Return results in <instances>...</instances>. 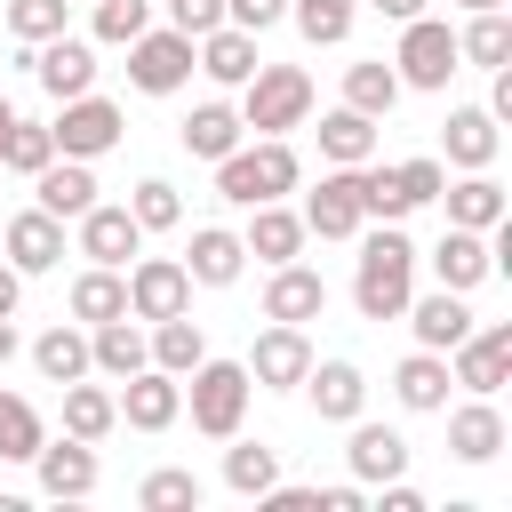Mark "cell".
Wrapping results in <instances>:
<instances>
[{"mask_svg": "<svg viewBox=\"0 0 512 512\" xmlns=\"http://www.w3.org/2000/svg\"><path fill=\"white\" fill-rule=\"evenodd\" d=\"M32 208H48V216H80V208H96V160H48L40 176H32Z\"/></svg>", "mask_w": 512, "mask_h": 512, "instance_id": "obj_25", "label": "cell"}, {"mask_svg": "<svg viewBox=\"0 0 512 512\" xmlns=\"http://www.w3.org/2000/svg\"><path fill=\"white\" fill-rule=\"evenodd\" d=\"M392 176H400V200H408V216H416V208H432V200H440V184H448L440 152H416V160H400Z\"/></svg>", "mask_w": 512, "mask_h": 512, "instance_id": "obj_47", "label": "cell"}, {"mask_svg": "<svg viewBox=\"0 0 512 512\" xmlns=\"http://www.w3.org/2000/svg\"><path fill=\"white\" fill-rule=\"evenodd\" d=\"M40 440H48L40 408H32L24 392H0V464H32V456H40Z\"/></svg>", "mask_w": 512, "mask_h": 512, "instance_id": "obj_40", "label": "cell"}, {"mask_svg": "<svg viewBox=\"0 0 512 512\" xmlns=\"http://www.w3.org/2000/svg\"><path fill=\"white\" fill-rule=\"evenodd\" d=\"M288 16V0H224V24H240V32H272Z\"/></svg>", "mask_w": 512, "mask_h": 512, "instance_id": "obj_50", "label": "cell"}, {"mask_svg": "<svg viewBox=\"0 0 512 512\" xmlns=\"http://www.w3.org/2000/svg\"><path fill=\"white\" fill-rule=\"evenodd\" d=\"M440 208H448V224H464V232H496V224H504V184H496L488 168H464L456 184H440Z\"/></svg>", "mask_w": 512, "mask_h": 512, "instance_id": "obj_27", "label": "cell"}, {"mask_svg": "<svg viewBox=\"0 0 512 512\" xmlns=\"http://www.w3.org/2000/svg\"><path fill=\"white\" fill-rule=\"evenodd\" d=\"M16 304H24V272L0 256V320H16Z\"/></svg>", "mask_w": 512, "mask_h": 512, "instance_id": "obj_52", "label": "cell"}, {"mask_svg": "<svg viewBox=\"0 0 512 512\" xmlns=\"http://www.w3.org/2000/svg\"><path fill=\"white\" fill-rule=\"evenodd\" d=\"M256 64H264V56H256V32H240V24H216V32L192 40V72H208L216 88H240Z\"/></svg>", "mask_w": 512, "mask_h": 512, "instance_id": "obj_23", "label": "cell"}, {"mask_svg": "<svg viewBox=\"0 0 512 512\" xmlns=\"http://www.w3.org/2000/svg\"><path fill=\"white\" fill-rule=\"evenodd\" d=\"M456 56L480 64V72H504L512 64V16L504 8H472V24L456 32Z\"/></svg>", "mask_w": 512, "mask_h": 512, "instance_id": "obj_36", "label": "cell"}, {"mask_svg": "<svg viewBox=\"0 0 512 512\" xmlns=\"http://www.w3.org/2000/svg\"><path fill=\"white\" fill-rule=\"evenodd\" d=\"M496 448H504V408L488 392H472L464 408H448V456L456 464H496Z\"/></svg>", "mask_w": 512, "mask_h": 512, "instance_id": "obj_22", "label": "cell"}, {"mask_svg": "<svg viewBox=\"0 0 512 512\" xmlns=\"http://www.w3.org/2000/svg\"><path fill=\"white\" fill-rule=\"evenodd\" d=\"M200 472H184V464H160V472H144V488H136V504L144 512H200Z\"/></svg>", "mask_w": 512, "mask_h": 512, "instance_id": "obj_41", "label": "cell"}, {"mask_svg": "<svg viewBox=\"0 0 512 512\" xmlns=\"http://www.w3.org/2000/svg\"><path fill=\"white\" fill-rule=\"evenodd\" d=\"M240 368H248V384H256V392H296V384H304V368H312V336H304V328H288V320H272V328L248 344V360H240Z\"/></svg>", "mask_w": 512, "mask_h": 512, "instance_id": "obj_9", "label": "cell"}, {"mask_svg": "<svg viewBox=\"0 0 512 512\" xmlns=\"http://www.w3.org/2000/svg\"><path fill=\"white\" fill-rule=\"evenodd\" d=\"M32 472H40V496H56V504H80V496H96V440H40V456H32Z\"/></svg>", "mask_w": 512, "mask_h": 512, "instance_id": "obj_16", "label": "cell"}, {"mask_svg": "<svg viewBox=\"0 0 512 512\" xmlns=\"http://www.w3.org/2000/svg\"><path fill=\"white\" fill-rule=\"evenodd\" d=\"M456 8H464V16H472V8H504V0H456Z\"/></svg>", "mask_w": 512, "mask_h": 512, "instance_id": "obj_56", "label": "cell"}, {"mask_svg": "<svg viewBox=\"0 0 512 512\" xmlns=\"http://www.w3.org/2000/svg\"><path fill=\"white\" fill-rule=\"evenodd\" d=\"M64 304H72V320H80V328H96V320H120V312H128V272H112V264H88V272L72 280V296H64Z\"/></svg>", "mask_w": 512, "mask_h": 512, "instance_id": "obj_34", "label": "cell"}, {"mask_svg": "<svg viewBox=\"0 0 512 512\" xmlns=\"http://www.w3.org/2000/svg\"><path fill=\"white\" fill-rule=\"evenodd\" d=\"M168 24H176L184 40H200V32L224 24V0H168Z\"/></svg>", "mask_w": 512, "mask_h": 512, "instance_id": "obj_49", "label": "cell"}, {"mask_svg": "<svg viewBox=\"0 0 512 512\" xmlns=\"http://www.w3.org/2000/svg\"><path fill=\"white\" fill-rule=\"evenodd\" d=\"M392 72H400V88H416V96H440L456 72H464V56H456V32L424 8V16H408L400 24V48H392Z\"/></svg>", "mask_w": 512, "mask_h": 512, "instance_id": "obj_5", "label": "cell"}, {"mask_svg": "<svg viewBox=\"0 0 512 512\" xmlns=\"http://www.w3.org/2000/svg\"><path fill=\"white\" fill-rule=\"evenodd\" d=\"M368 8H376V16H384V24H408V16H424V8H432V0H368Z\"/></svg>", "mask_w": 512, "mask_h": 512, "instance_id": "obj_53", "label": "cell"}, {"mask_svg": "<svg viewBox=\"0 0 512 512\" xmlns=\"http://www.w3.org/2000/svg\"><path fill=\"white\" fill-rule=\"evenodd\" d=\"M72 224H80V256H88V264L128 272V256H144V224L128 216V200H120V208H112V200H96V208H80Z\"/></svg>", "mask_w": 512, "mask_h": 512, "instance_id": "obj_13", "label": "cell"}, {"mask_svg": "<svg viewBox=\"0 0 512 512\" xmlns=\"http://www.w3.org/2000/svg\"><path fill=\"white\" fill-rule=\"evenodd\" d=\"M360 272H352V312L360 320H400L416 296V240L400 224H360Z\"/></svg>", "mask_w": 512, "mask_h": 512, "instance_id": "obj_1", "label": "cell"}, {"mask_svg": "<svg viewBox=\"0 0 512 512\" xmlns=\"http://www.w3.org/2000/svg\"><path fill=\"white\" fill-rule=\"evenodd\" d=\"M408 328H416V344L424 352H456L464 336H472V304L456 296V288H432V296H408V312H400Z\"/></svg>", "mask_w": 512, "mask_h": 512, "instance_id": "obj_21", "label": "cell"}, {"mask_svg": "<svg viewBox=\"0 0 512 512\" xmlns=\"http://www.w3.org/2000/svg\"><path fill=\"white\" fill-rule=\"evenodd\" d=\"M320 160H328V168H360V160H376V120L352 112V104L320 112Z\"/></svg>", "mask_w": 512, "mask_h": 512, "instance_id": "obj_33", "label": "cell"}, {"mask_svg": "<svg viewBox=\"0 0 512 512\" xmlns=\"http://www.w3.org/2000/svg\"><path fill=\"white\" fill-rule=\"evenodd\" d=\"M296 392H312V416H320V424H352V416L368 408V376H360L352 360H312Z\"/></svg>", "mask_w": 512, "mask_h": 512, "instance_id": "obj_19", "label": "cell"}, {"mask_svg": "<svg viewBox=\"0 0 512 512\" xmlns=\"http://www.w3.org/2000/svg\"><path fill=\"white\" fill-rule=\"evenodd\" d=\"M240 136H248V128H240V112H232L224 96L192 104V112H184V128H176V144H184L192 160H208V168H216V160H224V152H232Z\"/></svg>", "mask_w": 512, "mask_h": 512, "instance_id": "obj_31", "label": "cell"}, {"mask_svg": "<svg viewBox=\"0 0 512 512\" xmlns=\"http://www.w3.org/2000/svg\"><path fill=\"white\" fill-rule=\"evenodd\" d=\"M144 24H152V0H96V40L104 48H128Z\"/></svg>", "mask_w": 512, "mask_h": 512, "instance_id": "obj_48", "label": "cell"}, {"mask_svg": "<svg viewBox=\"0 0 512 512\" xmlns=\"http://www.w3.org/2000/svg\"><path fill=\"white\" fill-rule=\"evenodd\" d=\"M432 272H440V288L472 296V288L496 272V240H488V232H464V224H448V232L432 240Z\"/></svg>", "mask_w": 512, "mask_h": 512, "instance_id": "obj_18", "label": "cell"}, {"mask_svg": "<svg viewBox=\"0 0 512 512\" xmlns=\"http://www.w3.org/2000/svg\"><path fill=\"white\" fill-rule=\"evenodd\" d=\"M184 272H192V288H232V280L248 272V248H240V232H224V224H192Z\"/></svg>", "mask_w": 512, "mask_h": 512, "instance_id": "obj_26", "label": "cell"}, {"mask_svg": "<svg viewBox=\"0 0 512 512\" xmlns=\"http://www.w3.org/2000/svg\"><path fill=\"white\" fill-rule=\"evenodd\" d=\"M8 128H16V104H8V96H0V144H8Z\"/></svg>", "mask_w": 512, "mask_h": 512, "instance_id": "obj_55", "label": "cell"}, {"mask_svg": "<svg viewBox=\"0 0 512 512\" xmlns=\"http://www.w3.org/2000/svg\"><path fill=\"white\" fill-rule=\"evenodd\" d=\"M32 368H40V384L96 376V368H88V328H80V320H56V328H40V336H32Z\"/></svg>", "mask_w": 512, "mask_h": 512, "instance_id": "obj_32", "label": "cell"}, {"mask_svg": "<svg viewBox=\"0 0 512 512\" xmlns=\"http://www.w3.org/2000/svg\"><path fill=\"white\" fill-rule=\"evenodd\" d=\"M48 136H56V152H64V160H104V152L128 136V112H120L112 96H96V88H88V96H64V104H56Z\"/></svg>", "mask_w": 512, "mask_h": 512, "instance_id": "obj_6", "label": "cell"}, {"mask_svg": "<svg viewBox=\"0 0 512 512\" xmlns=\"http://www.w3.org/2000/svg\"><path fill=\"white\" fill-rule=\"evenodd\" d=\"M152 368H168V376H192L200 360H208V336H200V320L192 312H168V320H152Z\"/></svg>", "mask_w": 512, "mask_h": 512, "instance_id": "obj_35", "label": "cell"}, {"mask_svg": "<svg viewBox=\"0 0 512 512\" xmlns=\"http://www.w3.org/2000/svg\"><path fill=\"white\" fill-rule=\"evenodd\" d=\"M272 480H280V448H264V440H240V432H232V448H224V488L256 504Z\"/></svg>", "mask_w": 512, "mask_h": 512, "instance_id": "obj_39", "label": "cell"}, {"mask_svg": "<svg viewBox=\"0 0 512 512\" xmlns=\"http://www.w3.org/2000/svg\"><path fill=\"white\" fill-rule=\"evenodd\" d=\"M360 208H368V224H400V216H408L400 176H392L384 160H360Z\"/></svg>", "mask_w": 512, "mask_h": 512, "instance_id": "obj_46", "label": "cell"}, {"mask_svg": "<svg viewBox=\"0 0 512 512\" xmlns=\"http://www.w3.org/2000/svg\"><path fill=\"white\" fill-rule=\"evenodd\" d=\"M400 96H408V88H400V72H392L384 56H360V64H344V104H352V112L384 120V112H392Z\"/></svg>", "mask_w": 512, "mask_h": 512, "instance_id": "obj_37", "label": "cell"}, {"mask_svg": "<svg viewBox=\"0 0 512 512\" xmlns=\"http://www.w3.org/2000/svg\"><path fill=\"white\" fill-rule=\"evenodd\" d=\"M304 184V160H296V144L288 136H240L224 160H216V200H232V208H256V200H288Z\"/></svg>", "mask_w": 512, "mask_h": 512, "instance_id": "obj_2", "label": "cell"}, {"mask_svg": "<svg viewBox=\"0 0 512 512\" xmlns=\"http://www.w3.org/2000/svg\"><path fill=\"white\" fill-rule=\"evenodd\" d=\"M312 120V72L304 64H256L240 80V128L248 136H288Z\"/></svg>", "mask_w": 512, "mask_h": 512, "instance_id": "obj_3", "label": "cell"}, {"mask_svg": "<svg viewBox=\"0 0 512 512\" xmlns=\"http://www.w3.org/2000/svg\"><path fill=\"white\" fill-rule=\"evenodd\" d=\"M512 376V320H472V336L448 352V384H464V392H488L496 400V384Z\"/></svg>", "mask_w": 512, "mask_h": 512, "instance_id": "obj_10", "label": "cell"}, {"mask_svg": "<svg viewBox=\"0 0 512 512\" xmlns=\"http://www.w3.org/2000/svg\"><path fill=\"white\" fill-rule=\"evenodd\" d=\"M112 400H120V424H128V432H168V424L184 416V376H168V368L144 360L136 376H120Z\"/></svg>", "mask_w": 512, "mask_h": 512, "instance_id": "obj_11", "label": "cell"}, {"mask_svg": "<svg viewBox=\"0 0 512 512\" xmlns=\"http://www.w3.org/2000/svg\"><path fill=\"white\" fill-rule=\"evenodd\" d=\"M144 360H152V344H144V328H136L128 312H120V320H96V328H88V368H96L104 384L136 376Z\"/></svg>", "mask_w": 512, "mask_h": 512, "instance_id": "obj_28", "label": "cell"}, {"mask_svg": "<svg viewBox=\"0 0 512 512\" xmlns=\"http://www.w3.org/2000/svg\"><path fill=\"white\" fill-rule=\"evenodd\" d=\"M304 240H312V232H304V216H296L288 200H256V208H248L240 248H248L264 272H272V264H296V256H304Z\"/></svg>", "mask_w": 512, "mask_h": 512, "instance_id": "obj_17", "label": "cell"}, {"mask_svg": "<svg viewBox=\"0 0 512 512\" xmlns=\"http://www.w3.org/2000/svg\"><path fill=\"white\" fill-rule=\"evenodd\" d=\"M392 400L408 408V416H440L448 408V352H408L400 368H392Z\"/></svg>", "mask_w": 512, "mask_h": 512, "instance_id": "obj_29", "label": "cell"}, {"mask_svg": "<svg viewBox=\"0 0 512 512\" xmlns=\"http://www.w3.org/2000/svg\"><path fill=\"white\" fill-rule=\"evenodd\" d=\"M304 232H320V240H352L360 224H368V208H360V168H328L320 176V192H304Z\"/></svg>", "mask_w": 512, "mask_h": 512, "instance_id": "obj_12", "label": "cell"}, {"mask_svg": "<svg viewBox=\"0 0 512 512\" xmlns=\"http://www.w3.org/2000/svg\"><path fill=\"white\" fill-rule=\"evenodd\" d=\"M320 312H328V280H320L312 264H272V280H264V320L304 328V320H320Z\"/></svg>", "mask_w": 512, "mask_h": 512, "instance_id": "obj_20", "label": "cell"}, {"mask_svg": "<svg viewBox=\"0 0 512 512\" xmlns=\"http://www.w3.org/2000/svg\"><path fill=\"white\" fill-rule=\"evenodd\" d=\"M288 16H296V32H304L312 48H336V40H352L360 0H288Z\"/></svg>", "mask_w": 512, "mask_h": 512, "instance_id": "obj_43", "label": "cell"}, {"mask_svg": "<svg viewBox=\"0 0 512 512\" xmlns=\"http://www.w3.org/2000/svg\"><path fill=\"white\" fill-rule=\"evenodd\" d=\"M128 216H136L144 232H176V224H184V192H176L168 176H144V184L128 192Z\"/></svg>", "mask_w": 512, "mask_h": 512, "instance_id": "obj_45", "label": "cell"}, {"mask_svg": "<svg viewBox=\"0 0 512 512\" xmlns=\"http://www.w3.org/2000/svg\"><path fill=\"white\" fill-rule=\"evenodd\" d=\"M192 80V40L176 32V24H144L136 40H128V88H144V96H176Z\"/></svg>", "mask_w": 512, "mask_h": 512, "instance_id": "obj_7", "label": "cell"}, {"mask_svg": "<svg viewBox=\"0 0 512 512\" xmlns=\"http://www.w3.org/2000/svg\"><path fill=\"white\" fill-rule=\"evenodd\" d=\"M112 424H120V400H112L104 384L72 376V384H64V432H72V440H104Z\"/></svg>", "mask_w": 512, "mask_h": 512, "instance_id": "obj_38", "label": "cell"}, {"mask_svg": "<svg viewBox=\"0 0 512 512\" xmlns=\"http://www.w3.org/2000/svg\"><path fill=\"white\" fill-rule=\"evenodd\" d=\"M184 384H192L184 408H192V432H200V440H232V432L248 424V392H256V384H248L240 360H200Z\"/></svg>", "mask_w": 512, "mask_h": 512, "instance_id": "obj_4", "label": "cell"}, {"mask_svg": "<svg viewBox=\"0 0 512 512\" xmlns=\"http://www.w3.org/2000/svg\"><path fill=\"white\" fill-rule=\"evenodd\" d=\"M168 312H192L184 256H128V320H168Z\"/></svg>", "mask_w": 512, "mask_h": 512, "instance_id": "obj_8", "label": "cell"}, {"mask_svg": "<svg viewBox=\"0 0 512 512\" xmlns=\"http://www.w3.org/2000/svg\"><path fill=\"white\" fill-rule=\"evenodd\" d=\"M56 160V136H48V120H24L16 112V128H8V144H0V168H16V176H40Z\"/></svg>", "mask_w": 512, "mask_h": 512, "instance_id": "obj_44", "label": "cell"}, {"mask_svg": "<svg viewBox=\"0 0 512 512\" xmlns=\"http://www.w3.org/2000/svg\"><path fill=\"white\" fill-rule=\"evenodd\" d=\"M0 256H8L24 280L56 272V264H64V216H48V208H24V216H8V224H0Z\"/></svg>", "mask_w": 512, "mask_h": 512, "instance_id": "obj_14", "label": "cell"}, {"mask_svg": "<svg viewBox=\"0 0 512 512\" xmlns=\"http://www.w3.org/2000/svg\"><path fill=\"white\" fill-rule=\"evenodd\" d=\"M496 112L488 104H456L448 112V128H440V168H488L496 160Z\"/></svg>", "mask_w": 512, "mask_h": 512, "instance_id": "obj_24", "label": "cell"}, {"mask_svg": "<svg viewBox=\"0 0 512 512\" xmlns=\"http://www.w3.org/2000/svg\"><path fill=\"white\" fill-rule=\"evenodd\" d=\"M344 464H352V480H360V488L400 480V472H408V440H400L392 424H360V416H352V448H344Z\"/></svg>", "mask_w": 512, "mask_h": 512, "instance_id": "obj_30", "label": "cell"}, {"mask_svg": "<svg viewBox=\"0 0 512 512\" xmlns=\"http://www.w3.org/2000/svg\"><path fill=\"white\" fill-rule=\"evenodd\" d=\"M376 488H384V512H424V496L408 488V472L400 480H376Z\"/></svg>", "mask_w": 512, "mask_h": 512, "instance_id": "obj_51", "label": "cell"}, {"mask_svg": "<svg viewBox=\"0 0 512 512\" xmlns=\"http://www.w3.org/2000/svg\"><path fill=\"white\" fill-rule=\"evenodd\" d=\"M16 352H24V336H16V320H0V368H8Z\"/></svg>", "mask_w": 512, "mask_h": 512, "instance_id": "obj_54", "label": "cell"}, {"mask_svg": "<svg viewBox=\"0 0 512 512\" xmlns=\"http://www.w3.org/2000/svg\"><path fill=\"white\" fill-rule=\"evenodd\" d=\"M56 32H72V0H8V40L16 48H40Z\"/></svg>", "mask_w": 512, "mask_h": 512, "instance_id": "obj_42", "label": "cell"}, {"mask_svg": "<svg viewBox=\"0 0 512 512\" xmlns=\"http://www.w3.org/2000/svg\"><path fill=\"white\" fill-rule=\"evenodd\" d=\"M24 64H32V80L64 104V96H88L96 88V48L88 40H72V32H56V40H40V48H24Z\"/></svg>", "mask_w": 512, "mask_h": 512, "instance_id": "obj_15", "label": "cell"}]
</instances>
